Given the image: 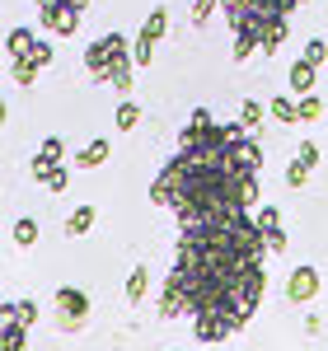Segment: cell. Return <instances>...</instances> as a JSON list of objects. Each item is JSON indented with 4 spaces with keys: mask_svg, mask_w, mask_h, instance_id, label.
I'll return each mask as SVG.
<instances>
[{
    "mask_svg": "<svg viewBox=\"0 0 328 351\" xmlns=\"http://www.w3.org/2000/svg\"><path fill=\"white\" fill-rule=\"evenodd\" d=\"M178 314H188V291H183V276L169 271L164 276V295H160V319H178Z\"/></svg>",
    "mask_w": 328,
    "mask_h": 351,
    "instance_id": "8992f818",
    "label": "cell"
},
{
    "mask_svg": "<svg viewBox=\"0 0 328 351\" xmlns=\"http://www.w3.org/2000/svg\"><path fill=\"white\" fill-rule=\"evenodd\" d=\"M56 169V160H47V155H43V150H38V155H33V160H28V173H33V178H38V183H47V173H52Z\"/></svg>",
    "mask_w": 328,
    "mask_h": 351,
    "instance_id": "4316f807",
    "label": "cell"
},
{
    "mask_svg": "<svg viewBox=\"0 0 328 351\" xmlns=\"http://www.w3.org/2000/svg\"><path fill=\"white\" fill-rule=\"evenodd\" d=\"M305 183H309V164H301V160L286 164V188L296 192V188H305Z\"/></svg>",
    "mask_w": 328,
    "mask_h": 351,
    "instance_id": "484cf974",
    "label": "cell"
},
{
    "mask_svg": "<svg viewBox=\"0 0 328 351\" xmlns=\"http://www.w3.org/2000/svg\"><path fill=\"white\" fill-rule=\"evenodd\" d=\"M296 160L314 169V164H319V145H314V141H301V150H296Z\"/></svg>",
    "mask_w": 328,
    "mask_h": 351,
    "instance_id": "d590c367",
    "label": "cell"
},
{
    "mask_svg": "<svg viewBox=\"0 0 328 351\" xmlns=\"http://www.w3.org/2000/svg\"><path fill=\"white\" fill-rule=\"evenodd\" d=\"M164 33H169V10L155 5V10L145 14V24H141V38H145V43H160Z\"/></svg>",
    "mask_w": 328,
    "mask_h": 351,
    "instance_id": "8fae6325",
    "label": "cell"
},
{
    "mask_svg": "<svg viewBox=\"0 0 328 351\" xmlns=\"http://www.w3.org/2000/svg\"><path fill=\"white\" fill-rule=\"evenodd\" d=\"M43 155H47V160H66V141H61V136H47V141H43Z\"/></svg>",
    "mask_w": 328,
    "mask_h": 351,
    "instance_id": "d6a6232c",
    "label": "cell"
},
{
    "mask_svg": "<svg viewBox=\"0 0 328 351\" xmlns=\"http://www.w3.org/2000/svg\"><path fill=\"white\" fill-rule=\"evenodd\" d=\"M319 295V271L314 267H296L286 276V304H309Z\"/></svg>",
    "mask_w": 328,
    "mask_h": 351,
    "instance_id": "5b68a950",
    "label": "cell"
},
{
    "mask_svg": "<svg viewBox=\"0 0 328 351\" xmlns=\"http://www.w3.org/2000/svg\"><path fill=\"white\" fill-rule=\"evenodd\" d=\"M268 112H272L277 122H286V127H296V122H301V104H296L291 94H277L272 104H268Z\"/></svg>",
    "mask_w": 328,
    "mask_h": 351,
    "instance_id": "4fadbf2b",
    "label": "cell"
},
{
    "mask_svg": "<svg viewBox=\"0 0 328 351\" xmlns=\"http://www.w3.org/2000/svg\"><path fill=\"white\" fill-rule=\"evenodd\" d=\"M132 56H137V66L145 71V66L155 61V43H145V38H137V43H132Z\"/></svg>",
    "mask_w": 328,
    "mask_h": 351,
    "instance_id": "f546056e",
    "label": "cell"
},
{
    "mask_svg": "<svg viewBox=\"0 0 328 351\" xmlns=\"http://www.w3.org/2000/svg\"><path fill=\"white\" fill-rule=\"evenodd\" d=\"M253 52H263V43L253 33H235V61H248Z\"/></svg>",
    "mask_w": 328,
    "mask_h": 351,
    "instance_id": "cb8c5ba5",
    "label": "cell"
},
{
    "mask_svg": "<svg viewBox=\"0 0 328 351\" xmlns=\"http://www.w3.org/2000/svg\"><path fill=\"white\" fill-rule=\"evenodd\" d=\"M319 117H324V104H319L314 94H305L301 99V122H319Z\"/></svg>",
    "mask_w": 328,
    "mask_h": 351,
    "instance_id": "f1b7e54d",
    "label": "cell"
},
{
    "mask_svg": "<svg viewBox=\"0 0 328 351\" xmlns=\"http://www.w3.org/2000/svg\"><path fill=\"white\" fill-rule=\"evenodd\" d=\"M132 66H137V56L127 52V56H122V61L108 71V80H104V84H108V89H117V94H127V89H132Z\"/></svg>",
    "mask_w": 328,
    "mask_h": 351,
    "instance_id": "7c38bea8",
    "label": "cell"
},
{
    "mask_svg": "<svg viewBox=\"0 0 328 351\" xmlns=\"http://www.w3.org/2000/svg\"><path fill=\"white\" fill-rule=\"evenodd\" d=\"M5 319L33 328V324H38V304H33V300H10V304H5Z\"/></svg>",
    "mask_w": 328,
    "mask_h": 351,
    "instance_id": "5bb4252c",
    "label": "cell"
},
{
    "mask_svg": "<svg viewBox=\"0 0 328 351\" xmlns=\"http://www.w3.org/2000/svg\"><path fill=\"white\" fill-rule=\"evenodd\" d=\"M43 188H52V192H66V188H71V169H66V164H56L52 173H47V183H43Z\"/></svg>",
    "mask_w": 328,
    "mask_h": 351,
    "instance_id": "83f0119b",
    "label": "cell"
},
{
    "mask_svg": "<svg viewBox=\"0 0 328 351\" xmlns=\"http://www.w3.org/2000/svg\"><path fill=\"white\" fill-rule=\"evenodd\" d=\"M89 225H94V206H75L71 220H66V234H71V239H80V234H89Z\"/></svg>",
    "mask_w": 328,
    "mask_h": 351,
    "instance_id": "e0dca14e",
    "label": "cell"
},
{
    "mask_svg": "<svg viewBox=\"0 0 328 351\" xmlns=\"http://www.w3.org/2000/svg\"><path fill=\"white\" fill-rule=\"evenodd\" d=\"M127 52H132V43H127L122 33H104V38H94V43L84 47V71L104 84V80H108V71H113V66H117Z\"/></svg>",
    "mask_w": 328,
    "mask_h": 351,
    "instance_id": "6da1fadb",
    "label": "cell"
},
{
    "mask_svg": "<svg viewBox=\"0 0 328 351\" xmlns=\"http://www.w3.org/2000/svg\"><path fill=\"white\" fill-rule=\"evenodd\" d=\"M314 75H319V66H314V61H291V89H296V94H314Z\"/></svg>",
    "mask_w": 328,
    "mask_h": 351,
    "instance_id": "ba28073f",
    "label": "cell"
},
{
    "mask_svg": "<svg viewBox=\"0 0 328 351\" xmlns=\"http://www.w3.org/2000/svg\"><path fill=\"white\" fill-rule=\"evenodd\" d=\"M56 309H61V314H89V295L75 291V286H61V291H56Z\"/></svg>",
    "mask_w": 328,
    "mask_h": 351,
    "instance_id": "30bf717a",
    "label": "cell"
},
{
    "mask_svg": "<svg viewBox=\"0 0 328 351\" xmlns=\"http://www.w3.org/2000/svg\"><path fill=\"white\" fill-rule=\"evenodd\" d=\"M216 5H220V0H197V10H192V24H211Z\"/></svg>",
    "mask_w": 328,
    "mask_h": 351,
    "instance_id": "836d02e7",
    "label": "cell"
},
{
    "mask_svg": "<svg viewBox=\"0 0 328 351\" xmlns=\"http://www.w3.org/2000/svg\"><path fill=\"white\" fill-rule=\"evenodd\" d=\"M38 71H43V66H33L28 56H14V61H10V75H14V84H19V89H33Z\"/></svg>",
    "mask_w": 328,
    "mask_h": 351,
    "instance_id": "9a60e30c",
    "label": "cell"
},
{
    "mask_svg": "<svg viewBox=\"0 0 328 351\" xmlns=\"http://www.w3.org/2000/svg\"><path fill=\"white\" fill-rule=\"evenodd\" d=\"M43 28L56 33V38H71V33L80 28V5H71V0H52V5L43 10Z\"/></svg>",
    "mask_w": 328,
    "mask_h": 351,
    "instance_id": "7a4b0ae2",
    "label": "cell"
},
{
    "mask_svg": "<svg viewBox=\"0 0 328 351\" xmlns=\"http://www.w3.org/2000/svg\"><path fill=\"white\" fill-rule=\"evenodd\" d=\"M301 56H305V61H314V66H328V43H324V38H309Z\"/></svg>",
    "mask_w": 328,
    "mask_h": 351,
    "instance_id": "d4e9b609",
    "label": "cell"
},
{
    "mask_svg": "<svg viewBox=\"0 0 328 351\" xmlns=\"http://www.w3.org/2000/svg\"><path fill=\"white\" fill-rule=\"evenodd\" d=\"M230 169L258 178V169H263V145H258V136H239V141L230 145Z\"/></svg>",
    "mask_w": 328,
    "mask_h": 351,
    "instance_id": "3957f363",
    "label": "cell"
},
{
    "mask_svg": "<svg viewBox=\"0 0 328 351\" xmlns=\"http://www.w3.org/2000/svg\"><path fill=\"white\" fill-rule=\"evenodd\" d=\"M28 47H33V33H28V28H10V38H5V52H10V61H14V56H24Z\"/></svg>",
    "mask_w": 328,
    "mask_h": 351,
    "instance_id": "ffe728a7",
    "label": "cell"
},
{
    "mask_svg": "<svg viewBox=\"0 0 328 351\" xmlns=\"http://www.w3.org/2000/svg\"><path fill=\"white\" fill-rule=\"evenodd\" d=\"M281 38H286V19H272V28L263 33V52L258 56H272L277 47H281Z\"/></svg>",
    "mask_w": 328,
    "mask_h": 351,
    "instance_id": "7402d4cb",
    "label": "cell"
},
{
    "mask_svg": "<svg viewBox=\"0 0 328 351\" xmlns=\"http://www.w3.org/2000/svg\"><path fill=\"white\" fill-rule=\"evenodd\" d=\"M14 243H19V248H33V243H38V220L33 216H24L14 225Z\"/></svg>",
    "mask_w": 328,
    "mask_h": 351,
    "instance_id": "603a6c76",
    "label": "cell"
},
{
    "mask_svg": "<svg viewBox=\"0 0 328 351\" xmlns=\"http://www.w3.org/2000/svg\"><path fill=\"white\" fill-rule=\"evenodd\" d=\"M71 5H80V10H84V5H89V0H71Z\"/></svg>",
    "mask_w": 328,
    "mask_h": 351,
    "instance_id": "74e56055",
    "label": "cell"
},
{
    "mask_svg": "<svg viewBox=\"0 0 328 351\" xmlns=\"http://www.w3.org/2000/svg\"><path fill=\"white\" fill-rule=\"evenodd\" d=\"M108 155H113V145L99 136V141H89L80 155H75V169H99V164H108Z\"/></svg>",
    "mask_w": 328,
    "mask_h": 351,
    "instance_id": "9c48e42d",
    "label": "cell"
},
{
    "mask_svg": "<svg viewBox=\"0 0 328 351\" xmlns=\"http://www.w3.org/2000/svg\"><path fill=\"white\" fill-rule=\"evenodd\" d=\"M56 328H61V332H80L84 314H61V309H56Z\"/></svg>",
    "mask_w": 328,
    "mask_h": 351,
    "instance_id": "e575fe53",
    "label": "cell"
},
{
    "mask_svg": "<svg viewBox=\"0 0 328 351\" xmlns=\"http://www.w3.org/2000/svg\"><path fill=\"white\" fill-rule=\"evenodd\" d=\"M183 178H188V169H183V160H178V155H174V160L160 169V178H155V188H150V202L174 206V192L183 188Z\"/></svg>",
    "mask_w": 328,
    "mask_h": 351,
    "instance_id": "277c9868",
    "label": "cell"
},
{
    "mask_svg": "<svg viewBox=\"0 0 328 351\" xmlns=\"http://www.w3.org/2000/svg\"><path fill=\"white\" fill-rule=\"evenodd\" d=\"M263 234H268V253H281V248H286V230H281V225H277V230H263Z\"/></svg>",
    "mask_w": 328,
    "mask_h": 351,
    "instance_id": "8d00e7d4",
    "label": "cell"
},
{
    "mask_svg": "<svg viewBox=\"0 0 328 351\" xmlns=\"http://www.w3.org/2000/svg\"><path fill=\"white\" fill-rule=\"evenodd\" d=\"M28 61H33V66H52V47H47V43H38V38H33V47H28Z\"/></svg>",
    "mask_w": 328,
    "mask_h": 351,
    "instance_id": "1f68e13d",
    "label": "cell"
},
{
    "mask_svg": "<svg viewBox=\"0 0 328 351\" xmlns=\"http://www.w3.org/2000/svg\"><path fill=\"white\" fill-rule=\"evenodd\" d=\"M263 117H268V108H263L258 99H244V108H239V122L248 127V136H253L258 127H263Z\"/></svg>",
    "mask_w": 328,
    "mask_h": 351,
    "instance_id": "d6986e66",
    "label": "cell"
},
{
    "mask_svg": "<svg viewBox=\"0 0 328 351\" xmlns=\"http://www.w3.org/2000/svg\"><path fill=\"white\" fill-rule=\"evenodd\" d=\"M113 122H117V132H137V127H141V104L122 99V104H117V117H113Z\"/></svg>",
    "mask_w": 328,
    "mask_h": 351,
    "instance_id": "2e32d148",
    "label": "cell"
},
{
    "mask_svg": "<svg viewBox=\"0 0 328 351\" xmlns=\"http://www.w3.org/2000/svg\"><path fill=\"white\" fill-rule=\"evenodd\" d=\"M24 342H28V328L14 324V319H5V342H0V347L5 351H24Z\"/></svg>",
    "mask_w": 328,
    "mask_h": 351,
    "instance_id": "44dd1931",
    "label": "cell"
},
{
    "mask_svg": "<svg viewBox=\"0 0 328 351\" xmlns=\"http://www.w3.org/2000/svg\"><path fill=\"white\" fill-rule=\"evenodd\" d=\"M192 332H197V342H225L235 328L225 324L220 314H197V319H192Z\"/></svg>",
    "mask_w": 328,
    "mask_h": 351,
    "instance_id": "52a82bcc",
    "label": "cell"
},
{
    "mask_svg": "<svg viewBox=\"0 0 328 351\" xmlns=\"http://www.w3.org/2000/svg\"><path fill=\"white\" fill-rule=\"evenodd\" d=\"M145 291H150V271H145V267H132V276H127V300H132V304H141V300H145Z\"/></svg>",
    "mask_w": 328,
    "mask_h": 351,
    "instance_id": "ac0fdd59",
    "label": "cell"
},
{
    "mask_svg": "<svg viewBox=\"0 0 328 351\" xmlns=\"http://www.w3.org/2000/svg\"><path fill=\"white\" fill-rule=\"evenodd\" d=\"M253 220H258V230H277V225H281V211H277V206H258Z\"/></svg>",
    "mask_w": 328,
    "mask_h": 351,
    "instance_id": "4dcf8cb0",
    "label": "cell"
}]
</instances>
